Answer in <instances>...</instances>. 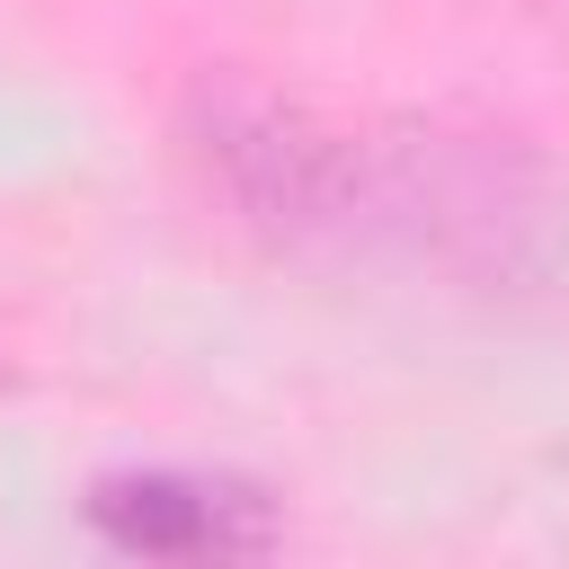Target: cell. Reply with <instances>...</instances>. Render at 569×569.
I'll return each instance as SVG.
<instances>
[{"label": "cell", "instance_id": "6da1fadb", "mask_svg": "<svg viewBox=\"0 0 569 569\" xmlns=\"http://www.w3.org/2000/svg\"><path fill=\"white\" fill-rule=\"evenodd\" d=\"M187 151L222 187V204L240 222H258L267 240H347L356 133L320 124L311 107H293L240 71H213L187 98Z\"/></svg>", "mask_w": 569, "mask_h": 569}, {"label": "cell", "instance_id": "7a4b0ae2", "mask_svg": "<svg viewBox=\"0 0 569 569\" xmlns=\"http://www.w3.org/2000/svg\"><path fill=\"white\" fill-rule=\"evenodd\" d=\"M89 525L142 560H249L284 533L267 489L231 471H116L89 489Z\"/></svg>", "mask_w": 569, "mask_h": 569}]
</instances>
